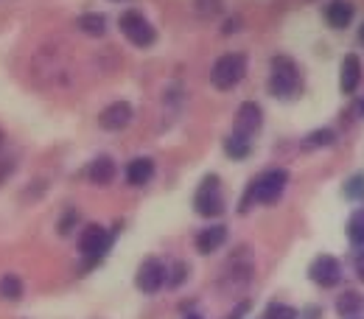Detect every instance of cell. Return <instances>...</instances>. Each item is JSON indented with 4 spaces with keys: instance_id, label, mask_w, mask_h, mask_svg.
<instances>
[{
    "instance_id": "4",
    "label": "cell",
    "mask_w": 364,
    "mask_h": 319,
    "mask_svg": "<svg viewBox=\"0 0 364 319\" xmlns=\"http://www.w3.org/2000/svg\"><path fill=\"white\" fill-rule=\"evenodd\" d=\"M193 207H196V213H199V216H205V219H216V216H222V213H225L222 183H219V177H216V174H208V177L202 180L199 190H196V199H193Z\"/></svg>"
},
{
    "instance_id": "14",
    "label": "cell",
    "mask_w": 364,
    "mask_h": 319,
    "mask_svg": "<svg viewBox=\"0 0 364 319\" xmlns=\"http://www.w3.org/2000/svg\"><path fill=\"white\" fill-rule=\"evenodd\" d=\"M118 174V166L112 157H95L87 168V177H90L92 185H109Z\"/></svg>"
},
{
    "instance_id": "8",
    "label": "cell",
    "mask_w": 364,
    "mask_h": 319,
    "mask_svg": "<svg viewBox=\"0 0 364 319\" xmlns=\"http://www.w3.org/2000/svg\"><path fill=\"white\" fill-rule=\"evenodd\" d=\"M261 124H264V112H261V107H258L255 101H247V104H241V109H238V115H235V126H232V132L241 137H247V140H252V137L258 135Z\"/></svg>"
},
{
    "instance_id": "24",
    "label": "cell",
    "mask_w": 364,
    "mask_h": 319,
    "mask_svg": "<svg viewBox=\"0 0 364 319\" xmlns=\"http://www.w3.org/2000/svg\"><path fill=\"white\" fill-rule=\"evenodd\" d=\"M182 277H185V266H182V264H177V269H174V277H171V286H180Z\"/></svg>"
},
{
    "instance_id": "28",
    "label": "cell",
    "mask_w": 364,
    "mask_h": 319,
    "mask_svg": "<svg viewBox=\"0 0 364 319\" xmlns=\"http://www.w3.org/2000/svg\"><path fill=\"white\" fill-rule=\"evenodd\" d=\"M359 109H362V115H364V98L359 101Z\"/></svg>"
},
{
    "instance_id": "9",
    "label": "cell",
    "mask_w": 364,
    "mask_h": 319,
    "mask_svg": "<svg viewBox=\"0 0 364 319\" xmlns=\"http://www.w3.org/2000/svg\"><path fill=\"white\" fill-rule=\"evenodd\" d=\"M109 232L104 227H98V225H90V227H85L82 232V238H79V249H82V255L85 258H90V261H98L107 249H109Z\"/></svg>"
},
{
    "instance_id": "11",
    "label": "cell",
    "mask_w": 364,
    "mask_h": 319,
    "mask_svg": "<svg viewBox=\"0 0 364 319\" xmlns=\"http://www.w3.org/2000/svg\"><path fill=\"white\" fill-rule=\"evenodd\" d=\"M129 121H132V104H127V101L109 104V107H107V109L98 115V124H101L104 129H109V132L124 129Z\"/></svg>"
},
{
    "instance_id": "21",
    "label": "cell",
    "mask_w": 364,
    "mask_h": 319,
    "mask_svg": "<svg viewBox=\"0 0 364 319\" xmlns=\"http://www.w3.org/2000/svg\"><path fill=\"white\" fill-rule=\"evenodd\" d=\"M345 196L362 202L364 199V174H356V177H350V180L345 183Z\"/></svg>"
},
{
    "instance_id": "25",
    "label": "cell",
    "mask_w": 364,
    "mask_h": 319,
    "mask_svg": "<svg viewBox=\"0 0 364 319\" xmlns=\"http://www.w3.org/2000/svg\"><path fill=\"white\" fill-rule=\"evenodd\" d=\"M356 272H359V277L364 280V258H359V264H356Z\"/></svg>"
},
{
    "instance_id": "10",
    "label": "cell",
    "mask_w": 364,
    "mask_h": 319,
    "mask_svg": "<svg viewBox=\"0 0 364 319\" xmlns=\"http://www.w3.org/2000/svg\"><path fill=\"white\" fill-rule=\"evenodd\" d=\"M362 85V59L356 53H345L342 70H339V90L345 95H353Z\"/></svg>"
},
{
    "instance_id": "20",
    "label": "cell",
    "mask_w": 364,
    "mask_h": 319,
    "mask_svg": "<svg viewBox=\"0 0 364 319\" xmlns=\"http://www.w3.org/2000/svg\"><path fill=\"white\" fill-rule=\"evenodd\" d=\"M79 28H82V31H87L90 37H98V34H104L107 20H104L101 14H85V17L79 20Z\"/></svg>"
},
{
    "instance_id": "26",
    "label": "cell",
    "mask_w": 364,
    "mask_h": 319,
    "mask_svg": "<svg viewBox=\"0 0 364 319\" xmlns=\"http://www.w3.org/2000/svg\"><path fill=\"white\" fill-rule=\"evenodd\" d=\"M359 43H362V45H364V26H362V28H359Z\"/></svg>"
},
{
    "instance_id": "27",
    "label": "cell",
    "mask_w": 364,
    "mask_h": 319,
    "mask_svg": "<svg viewBox=\"0 0 364 319\" xmlns=\"http://www.w3.org/2000/svg\"><path fill=\"white\" fill-rule=\"evenodd\" d=\"M185 319H202V317H199V314H188Z\"/></svg>"
},
{
    "instance_id": "2",
    "label": "cell",
    "mask_w": 364,
    "mask_h": 319,
    "mask_svg": "<svg viewBox=\"0 0 364 319\" xmlns=\"http://www.w3.org/2000/svg\"><path fill=\"white\" fill-rule=\"evenodd\" d=\"M269 92L274 98H294L300 92V70L289 56H274L269 70Z\"/></svg>"
},
{
    "instance_id": "22",
    "label": "cell",
    "mask_w": 364,
    "mask_h": 319,
    "mask_svg": "<svg viewBox=\"0 0 364 319\" xmlns=\"http://www.w3.org/2000/svg\"><path fill=\"white\" fill-rule=\"evenodd\" d=\"M264 319H297V311L291 306H283V303H272L267 308V317Z\"/></svg>"
},
{
    "instance_id": "12",
    "label": "cell",
    "mask_w": 364,
    "mask_h": 319,
    "mask_svg": "<svg viewBox=\"0 0 364 319\" xmlns=\"http://www.w3.org/2000/svg\"><path fill=\"white\" fill-rule=\"evenodd\" d=\"M353 14H356V9L350 0H331L325 6V20L331 28H348L353 23Z\"/></svg>"
},
{
    "instance_id": "13",
    "label": "cell",
    "mask_w": 364,
    "mask_h": 319,
    "mask_svg": "<svg viewBox=\"0 0 364 319\" xmlns=\"http://www.w3.org/2000/svg\"><path fill=\"white\" fill-rule=\"evenodd\" d=\"M225 241H228V227H225V225H213V227H205L196 235V249H199L202 255H210V252H216Z\"/></svg>"
},
{
    "instance_id": "15",
    "label": "cell",
    "mask_w": 364,
    "mask_h": 319,
    "mask_svg": "<svg viewBox=\"0 0 364 319\" xmlns=\"http://www.w3.org/2000/svg\"><path fill=\"white\" fill-rule=\"evenodd\" d=\"M154 177V163L149 157H140V160H132L127 166V183L129 185H146Z\"/></svg>"
},
{
    "instance_id": "23",
    "label": "cell",
    "mask_w": 364,
    "mask_h": 319,
    "mask_svg": "<svg viewBox=\"0 0 364 319\" xmlns=\"http://www.w3.org/2000/svg\"><path fill=\"white\" fill-rule=\"evenodd\" d=\"M333 140H336V135L331 129H317V132L306 137V146H331Z\"/></svg>"
},
{
    "instance_id": "5",
    "label": "cell",
    "mask_w": 364,
    "mask_h": 319,
    "mask_svg": "<svg viewBox=\"0 0 364 319\" xmlns=\"http://www.w3.org/2000/svg\"><path fill=\"white\" fill-rule=\"evenodd\" d=\"M118 26H121L124 37L137 48L154 45V40H157V31L151 28V23H149L140 11H124L121 20H118Z\"/></svg>"
},
{
    "instance_id": "29",
    "label": "cell",
    "mask_w": 364,
    "mask_h": 319,
    "mask_svg": "<svg viewBox=\"0 0 364 319\" xmlns=\"http://www.w3.org/2000/svg\"><path fill=\"white\" fill-rule=\"evenodd\" d=\"M0 140H3V135H0Z\"/></svg>"
},
{
    "instance_id": "18",
    "label": "cell",
    "mask_w": 364,
    "mask_h": 319,
    "mask_svg": "<svg viewBox=\"0 0 364 319\" xmlns=\"http://www.w3.org/2000/svg\"><path fill=\"white\" fill-rule=\"evenodd\" d=\"M0 297L3 300H20L23 297V280L17 274H3L0 277Z\"/></svg>"
},
{
    "instance_id": "1",
    "label": "cell",
    "mask_w": 364,
    "mask_h": 319,
    "mask_svg": "<svg viewBox=\"0 0 364 319\" xmlns=\"http://www.w3.org/2000/svg\"><path fill=\"white\" fill-rule=\"evenodd\" d=\"M286 183H289V174H286L283 168H274V171L261 174L255 183L247 188V196H244L247 202L241 205V210H247L252 202H258V205H274V202L283 196Z\"/></svg>"
},
{
    "instance_id": "17",
    "label": "cell",
    "mask_w": 364,
    "mask_h": 319,
    "mask_svg": "<svg viewBox=\"0 0 364 319\" xmlns=\"http://www.w3.org/2000/svg\"><path fill=\"white\" fill-rule=\"evenodd\" d=\"M364 308V297L359 291H345V294H339V300H336V311L339 314H359Z\"/></svg>"
},
{
    "instance_id": "6",
    "label": "cell",
    "mask_w": 364,
    "mask_h": 319,
    "mask_svg": "<svg viewBox=\"0 0 364 319\" xmlns=\"http://www.w3.org/2000/svg\"><path fill=\"white\" fill-rule=\"evenodd\" d=\"M166 266L157 261V258H146L143 264H140V269H137V288L143 291V294H154V291H160L163 288V283H166Z\"/></svg>"
},
{
    "instance_id": "3",
    "label": "cell",
    "mask_w": 364,
    "mask_h": 319,
    "mask_svg": "<svg viewBox=\"0 0 364 319\" xmlns=\"http://www.w3.org/2000/svg\"><path fill=\"white\" fill-rule=\"evenodd\" d=\"M244 76H247V56L244 53H225L222 59H216V65L210 70V82L216 90L235 87Z\"/></svg>"
},
{
    "instance_id": "19",
    "label": "cell",
    "mask_w": 364,
    "mask_h": 319,
    "mask_svg": "<svg viewBox=\"0 0 364 319\" xmlns=\"http://www.w3.org/2000/svg\"><path fill=\"white\" fill-rule=\"evenodd\" d=\"M348 235L356 247H364V210H356L348 222Z\"/></svg>"
},
{
    "instance_id": "16",
    "label": "cell",
    "mask_w": 364,
    "mask_h": 319,
    "mask_svg": "<svg viewBox=\"0 0 364 319\" xmlns=\"http://www.w3.org/2000/svg\"><path fill=\"white\" fill-rule=\"evenodd\" d=\"M250 146H252V140L235 135V132H232V135L225 140V151H228L230 160H244V157L250 154Z\"/></svg>"
},
{
    "instance_id": "7",
    "label": "cell",
    "mask_w": 364,
    "mask_h": 319,
    "mask_svg": "<svg viewBox=\"0 0 364 319\" xmlns=\"http://www.w3.org/2000/svg\"><path fill=\"white\" fill-rule=\"evenodd\" d=\"M309 277L322 288H333L342 280V266H339V261L333 255H319L309 266Z\"/></svg>"
}]
</instances>
